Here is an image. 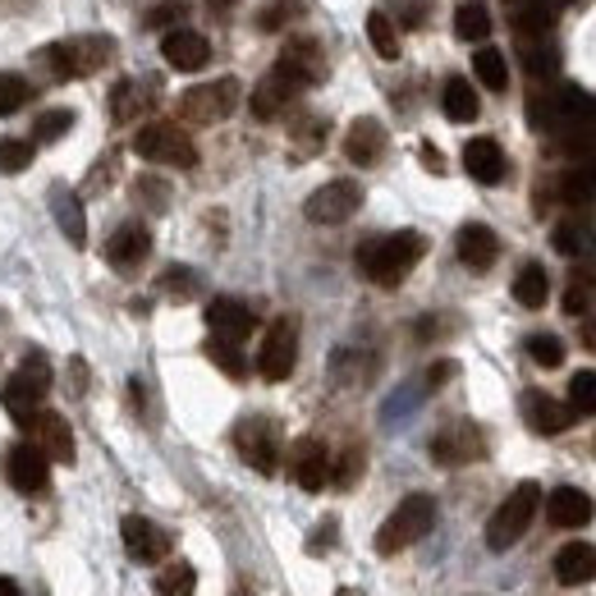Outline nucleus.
Segmentation results:
<instances>
[{
	"mask_svg": "<svg viewBox=\"0 0 596 596\" xmlns=\"http://www.w3.org/2000/svg\"><path fill=\"white\" fill-rule=\"evenodd\" d=\"M555 578L564 587H583L596 578V547L592 541H569V547L555 551Z\"/></svg>",
	"mask_w": 596,
	"mask_h": 596,
	"instance_id": "5701e85b",
	"label": "nucleus"
},
{
	"mask_svg": "<svg viewBox=\"0 0 596 596\" xmlns=\"http://www.w3.org/2000/svg\"><path fill=\"white\" fill-rule=\"evenodd\" d=\"M147 252H151V235H147V225H138V221L120 225L115 235L106 239V262L115 271H138L147 262Z\"/></svg>",
	"mask_w": 596,
	"mask_h": 596,
	"instance_id": "4468645a",
	"label": "nucleus"
},
{
	"mask_svg": "<svg viewBox=\"0 0 596 596\" xmlns=\"http://www.w3.org/2000/svg\"><path fill=\"white\" fill-rule=\"evenodd\" d=\"M46 391H50V368L42 358H29L23 368L5 381V391H0V400H5V408L14 413L19 423H29L33 413H37V404L46 400Z\"/></svg>",
	"mask_w": 596,
	"mask_h": 596,
	"instance_id": "39448f33",
	"label": "nucleus"
},
{
	"mask_svg": "<svg viewBox=\"0 0 596 596\" xmlns=\"http://www.w3.org/2000/svg\"><path fill=\"white\" fill-rule=\"evenodd\" d=\"M161 290H166L170 299H193L198 280H193V271H184V267H170V271L161 275Z\"/></svg>",
	"mask_w": 596,
	"mask_h": 596,
	"instance_id": "c03bdc74",
	"label": "nucleus"
},
{
	"mask_svg": "<svg viewBox=\"0 0 596 596\" xmlns=\"http://www.w3.org/2000/svg\"><path fill=\"white\" fill-rule=\"evenodd\" d=\"M69 50H74V65H79V74H88V69H101L111 60V37H83V42H69Z\"/></svg>",
	"mask_w": 596,
	"mask_h": 596,
	"instance_id": "473e14b6",
	"label": "nucleus"
},
{
	"mask_svg": "<svg viewBox=\"0 0 596 596\" xmlns=\"http://www.w3.org/2000/svg\"><path fill=\"white\" fill-rule=\"evenodd\" d=\"M473 69H477L482 88H491V92H505V88H509V65H505V56H501L496 46H477Z\"/></svg>",
	"mask_w": 596,
	"mask_h": 596,
	"instance_id": "c85d7f7f",
	"label": "nucleus"
},
{
	"mask_svg": "<svg viewBox=\"0 0 596 596\" xmlns=\"http://www.w3.org/2000/svg\"><path fill=\"white\" fill-rule=\"evenodd\" d=\"M161 56H166L170 69L193 74V69H202L206 60H212V46H206V37L193 33V29H175V33H166V42H161Z\"/></svg>",
	"mask_w": 596,
	"mask_h": 596,
	"instance_id": "dca6fc26",
	"label": "nucleus"
},
{
	"mask_svg": "<svg viewBox=\"0 0 596 596\" xmlns=\"http://www.w3.org/2000/svg\"><path fill=\"white\" fill-rule=\"evenodd\" d=\"M134 151L151 166H175V170L198 166V147L189 143L184 128H175V124H143L134 138Z\"/></svg>",
	"mask_w": 596,
	"mask_h": 596,
	"instance_id": "20e7f679",
	"label": "nucleus"
},
{
	"mask_svg": "<svg viewBox=\"0 0 596 596\" xmlns=\"http://www.w3.org/2000/svg\"><path fill=\"white\" fill-rule=\"evenodd\" d=\"M330 541H335V518H326V524L317 528V537H307V551H313V555H326Z\"/></svg>",
	"mask_w": 596,
	"mask_h": 596,
	"instance_id": "09e8293b",
	"label": "nucleus"
},
{
	"mask_svg": "<svg viewBox=\"0 0 596 596\" xmlns=\"http://www.w3.org/2000/svg\"><path fill=\"white\" fill-rule=\"evenodd\" d=\"M551 23H555V14L547 5H524V10H518V33H524V37H547Z\"/></svg>",
	"mask_w": 596,
	"mask_h": 596,
	"instance_id": "ea45409f",
	"label": "nucleus"
},
{
	"mask_svg": "<svg viewBox=\"0 0 596 596\" xmlns=\"http://www.w3.org/2000/svg\"><path fill=\"white\" fill-rule=\"evenodd\" d=\"M0 596H23V592H19V583H10V578H0Z\"/></svg>",
	"mask_w": 596,
	"mask_h": 596,
	"instance_id": "5fc2aeb1",
	"label": "nucleus"
},
{
	"mask_svg": "<svg viewBox=\"0 0 596 596\" xmlns=\"http://www.w3.org/2000/svg\"><path fill=\"white\" fill-rule=\"evenodd\" d=\"M482 454H486V440H482V431H477L473 423H454V427H446V431L431 440V459L446 463V469L473 463V459H482Z\"/></svg>",
	"mask_w": 596,
	"mask_h": 596,
	"instance_id": "9b49d317",
	"label": "nucleus"
},
{
	"mask_svg": "<svg viewBox=\"0 0 596 596\" xmlns=\"http://www.w3.org/2000/svg\"><path fill=\"white\" fill-rule=\"evenodd\" d=\"M175 14H184V0H166V5H157L147 14V23H151V29H161V23H170Z\"/></svg>",
	"mask_w": 596,
	"mask_h": 596,
	"instance_id": "8fccbe9b",
	"label": "nucleus"
},
{
	"mask_svg": "<svg viewBox=\"0 0 596 596\" xmlns=\"http://www.w3.org/2000/svg\"><path fill=\"white\" fill-rule=\"evenodd\" d=\"M239 596H248V592H239Z\"/></svg>",
	"mask_w": 596,
	"mask_h": 596,
	"instance_id": "13d9d810",
	"label": "nucleus"
},
{
	"mask_svg": "<svg viewBox=\"0 0 596 596\" xmlns=\"http://www.w3.org/2000/svg\"><path fill=\"white\" fill-rule=\"evenodd\" d=\"M193 592H198V574H193V564H184V560L166 564L157 574V596H193Z\"/></svg>",
	"mask_w": 596,
	"mask_h": 596,
	"instance_id": "7c9ffc66",
	"label": "nucleus"
},
{
	"mask_svg": "<svg viewBox=\"0 0 596 596\" xmlns=\"http://www.w3.org/2000/svg\"><path fill=\"white\" fill-rule=\"evenodd\" d=\"M50 212H56L60 229H65V239L74 248H83L88 244V225H83V202L74 198L69 189H50Z\"/></svg>",
	"mask_w": 596,
	"mask_h": 596,
	"instance_id": "a878e982",
	"label": "nucleus"
},
{
	"mask_svg": "<svg viewBox=\"0 0 596 596\" xmlns=\"http://www.w3.org/2000/svg\"><path fill=\"white\" fill-rule=\"evenodd\" d=\"M120 537H124L128 560H138V564H157V560L170 551V537H166L157 524H151V518H143V514H124Z\"/></svg>",
	"mask_w": 596,
	"mask_h": 596,
	"instance_id": "f8f14e48",
	"label": "nucleus"
},
{
	"mask_svg": "<svg viewBox=\"0 0 596 596\" xmlns=\"http://www.w3.org/2000/svg\"><path fill=\"white\" fill-rule=\"evenodd\" d=\"M33 101V88L29 79H19V74H0V115H14Z\"/></svg>",
	"mask_w": 596,
	"mask_h": 596,
	"instance_id": "72a5a7b5",
	"label": "nucleus"
},
{
	"mask_svg": "<svg viewBox=\"0 0 596 596\" xmlns=\"http://www.w3.org/2000/svg\"><path fill=\"white\" fill-rule=\"evenodd\" d=\"M463 170H469L477 184H501L509 161H505V151L496 138H473L469 147H463Z\"/></svg>",
	"mask_w": 596,
	"mask_h": 596,
	"instance_id": "412c9836",
	"label": "nucleus"
},
{
	"mask_svg": "<svg viewBox=\"0 0 596 596\" xmlns=\"http://www.w3.org/2000/svg\"><path fill=\"white\" fill-rule=\"evenodd\" d=\"M275 65H284V69H290L294 74V79H303V88L307 83H317L322 79V74H326V60H322V46L313 42V37H294L290 46H284L280 50V60Z\"/></svg>",
	"mask_w": 596,
	"mask_h": 596,
	"instance_id": "b1692460",
	"label": "nucleus"
},
{
	"mask_svg": "<svg viewBox=\"0 0 596 596\" xmlns=\"http://www.w3.org/2000/svg\"><path fill=\"white\" fill-rule=\"evenodd\" d=\"M322 138H326V124L322 120H303L299 124V151H317Z\"/></svg>",
	"mask_w": 596,
	"mask_h": 596,
	"instance_id": "49530a36",
	"label": "nucleus"
},
{
	"mask_svg": "<svg viewBox=\"0 0 596 596\" xmlns=\"http://www.w3.org/2000/svg\"><path fill=\"white\" fill-rule=\"evenodd\" d=\"M418 157H423V166H427L431 175H440V170H446V161H440V151H436L431 143H423V147H418Z\"/></svg>",
	"mask_w": 596,
	"mask_h": 596,
	"instance_id": "864d4df0",
	"label": "nucleus"
},
{
	"mask_svg": "<svg viewBox=\"0 0 596 596\" xmlns=\"http://www.w3.org/2000/svg\"><path fill=\"white\" fill-rule=\"evenodd\" d=\"M23 427H33L37 431V440H42V454L46 459H56V463H74V431H69V423L60 418V413H33Z\"/></svg>",
	"mask_w": 596,
	"mask_h": 596,
	"instance_id": "a211bd4d",
	"label": "nucleus"
},
{
	"mask_svg": "<svg viewBox=\"0 0 596 596\" xmlns=\"http://www.w3.org/2000/svg\"><path fill=\"white\" fill-rule=\"evenodd\" d=\"M138 106H143V92H138V83H115V92H111V115H115V124H124V120H134L138 115Z\"/></svg>",
	"mask_w": 596,
	"mask_h": 596,
	"instance_id": "4c0bfd02",
	"label": "nucleus"
},
{
	"mask_svg": "<svg viewBox=\"0 0 596 596\" xmlns=\"http://www.w3.org/2000/svg\"><path fill=\"white\" fill-rule=\"evenodd\" d=\"M299 92H303V79H294L284 65H275L267 79L252 88V115L257 120H275V115H284V111L294 106Z\"/></svg>",
	"mask_w": 596,
	"mask_h": 596,
	"instance_id": "9d476101",
	"label": "nucleus"
},
{
	"mask_svg": "<svg viewBox=\"0 0 596 596\" xmlns=\"http://www.w3.org/2000/svg\"><path fill=\"white\" fill-rule=\"evenodd\" d=\"M206 5H216V10H229V5H235V0H206Z\"/></svg>",
	"mask_w": 596,
	"mask_h": 596,
	"instance_id": "6e6d98bb",
	"label": "nucleus"
},
{
	"mask_svg": "<svg viewBox=\"0 0 596 596\" xmlns=\"http://www.w3.org/2000/svg\"><path fill=\"white\" fill-rule=\"evenodd\" d=\"M235 106H239V83L235 79H216V83L189 88L184 101H179V111H184V120H193V124H216Z\"/></svg>",
	"mask_w": 596,
	"mask_h": 596,
	"instance_id": "6e6552de",
	"label": "nucleus"
},
{
	"mask_svg": "<svg viewBox=\"0 0 596 596\" xmlns=\"http://www.w3.org/2000/svg\"><path fill=\"white\" fill-rule=\"evenodd\" d=\"M294 362H299V326H294V317H280V322L267 330V340H262V353H257V372H262L267 381H290Z\"/></svg>",
	"mask_w": 596,
	"mask_h": 596,
	"instance_id": "0eeeda50",
	"label": "nucleus"
},
{
	"mask_svg": "<svg viewBox=\"0 0 596 596\" xmlns=\"http://www.w3.org/2000/svg\"><path fill=\"white\" fill-rule=\"evenodd\" d=\"M440 106H446V115L454 124H473L482 115V101H477V92H473L469 79H450L446 92H440Z\"/></svg>",
	"mask_w": 596,
	"mask_h": 596,
	"instance_id": "bb28decb",
	"label": "nucleus"
},
{
	"mask_svg": "<svg viewBox=\"0 0 596 596\" xmlns=\"http://www.w3.org/2000/svg\"><path fill=\"white\" fill-rule=\"evenodd\" d=\"M29 166H33V143L29 138H0V170L23 175Z\"/></svg>",
	"mask_w": 596,
	"mask_h": 596,
	"instance_id": "c9c22d12",
	"label": "nucleus"
},
{
	"mask_svg": "<svg viewBox=\"0 0 596 596\" xmlns=\"http://www.w3.org/2000/svg\"><path fill=\"white\" fill-rule=\"evenodd\" d=\"M294 482L303 491H322L330 482V454H326L322 440L307 436V440H299V446H294Z\"/></svg>",
	"mask_w": 596,
	"mask_h": 596,
	"instance_id": "4be33fe9",
	"label": "nucleus"
},
{
	"mask_svg": "<svg viewBox=\"0 0 596 596\" xmlns=\"http://www.w3.org/2000/svg\"><path fill=\"white\" fill-rule=\"evenodd\" d=\"M537 505H541V486H537V482H518L509 496L501 501V509L491 514V524H486V547H491V551H509L514 541L532 528Z\"/></svg>",
	"mask_w": 596,
	"mask_h": 596,
	"instance_id": "7ed1b4c3",
	"label": "nucleus"
},
{
	"mask_svg": "<svg viewBox=\"0 0 596 596\" xmlns=\"http://www.w3.org/2000/svg\"><path fill=\"white\" fill-rule=\"evenodd\" d=\"M454 33H459L463 42H486V33H491V14H486L482 0H463V5L454 10Z\"/></svg>",
	"mask_w": 596,
	"mask_h": 596,
	"instance_id": "c756f323",
	"label": "nucleus"
},
{
	"mask_svg": "<svg viewBox=\"0 0 596 596\" xmlns=\"http://www.w3.org/2000/svg\"><path fill=\"white\" fill-rule=\"evenodd\" d=\"M524 413H528V423H532V431H541V436H560L569 423H574V408L569 404H560V400H551V395H524Z\"/></svg>",
	"mask_w": 596,
	"mask_h": 596,
	"instance_id": "393cba45",
	"label": "nucleus"
},
{
	"mask_svg": "<svg viewBox=\"0 0 596 596\" xmlns=\"http://www.w3.org/2000/svg\"><path fill=\"white\" fill-rule=\"evenodd\" d=\"M583 307H587V290H583V280H574V290L564 294V313H574V317H578Z\"/></svg>",
	"mask_w": 596,
	"mask_h": 596,
	"instance_id": "3c124183",
	"label": "nucleus"
},
{
	"mask_svg": "<svg viewBox=\"0 0 596 596\" xmlns=\"http://www.w3.org/2000/svg\"><path fill=\"white\" fill-rule=\"evenodd\" d=\"M592 496L578 486H555L551 496H547V518L555 528H587L592 524Z\"/></svg>",
	"mask_w": 596,
	"mask_h": 596,
	"instance_id": "f3484780",
	"label": "nucleus"
},
{
	"mask_svg": "<svg viewBox=\"0 0 596 596\" xmlns=\"http://www.w3.org/2000/svg\"><path fill=\"white\" fill-rule=\"evenodd\" d=\"M528 358L537 362V368H560L564 362V340L560 335H528Z\"/></svg>",
	"mask_w": 596,
	"mask_h": 596,
	"instance_id": "f704fd0d",
	"label": "nucleus"
},
{
	"mask_svg": "<svg viewBox=\"0 0 596 596\" xmlns=\"http://www.w3.org/2000/svg\"><path fill=\"white\" fill-rule=\"evenodd\" d=\"M362 206V189L358 179H330V184H322L313 198H307V221L313 225H345L353 212Z\"/></svg>",
	"mask_w": 596,
	"mask_h": 596,
	"instance_id": "423d86ee",
	"label": "nucleus"
},
{
	"mask_svg": "<svg viewBox=\"0 0 596 596\" xmlns=\"http://www.w3.org/2000/svg\"><path fill=\"white\" fill-rule=\"evenodd\" d=\"M206 326H212V340L244 345L257 322L248 313V303H239V299H212V307H206Z\"/></svg>",
	"mask_w": 596,
	"mask_h": 596,
	"instance_id": "ddd939ff",
	"label": "nucleus"
},
{
	"mask_svg": "<svg viewBox=\"0 0 596 596\" xmlns=\"http://www.w3.org/2000/svg\"><path fill=\"white\" fill-rule=\"evenodd\" d=\"M42 65L56 74V79H74L79 74V65H74V50H69V42H60V46H46L42 50Z\"/></svg>",
	"mask_w": 596,
	"mask_h": 596,
	"instance_id": "79ce46f5",
	"label": "nucleus"
},
{
	"mask_svg": "<svg viewBox=\"0 0 596 596\" xmlns=\"http://www.w3.org/2000/svg\"><path fill=\"white\" fill-rule=\"evenodd\" d=\"M69 124H74V111H46L37 120V143H56L69 134Z\"/></svg>",
	"mask_w": 596,
	"mask_h": 596,
	"instance_id": "37998d69",
	"label": "nucleus"
},
{
	"mask_svg": "<svg viewBox=\"0 0 596 596\" xmlns=\"http://www.w3.org/2000/svg\"><path fill=\"white\" fill-rule=\"evenodd\" d=\"M423 252H427V239L418 229H400V235H381L372 244H362L358 267L372 284H381V290H395V284H404V275L423 262Z\"/></svg>",
	"mask_w": 596,
	"mask_h": 596,
	"instance_id": "f257e3e1",
	"label": "nucleus"
},
{
	"mask_svg": "<svg viewBox=\"0 0 596 596\" xmlns=\"http://www.w3.org/2000/svg\"><path fill=\"white\" fill-rule=\"evenodd\" d=\"M5 473H10L14 491H42L46 477H50V459L37 446H14L10 459H5Z\"/></svg>",
	"mask_w": 596,
	"mask_h": 596,
	"instance_id": "6ab92c4d",
	"label": "nucleus"
},
{
	"mask_svg": "<svg viewBox=\"0 0 596 596\" xmlns=\"http://www.w3.org/2000/svg\"><path fill=\"white\" fill-rule=\"evenodd\" d=\"M564 202H587L596 198V170H569L564 175V184H560Z\"/></svg>",
	"mask_w": 596,
	"mask_h": 596,
	"instance_id": "a19ab883",
	"label": "nucleus"
},
{
	"mask_svg": "<svg viewBox=\"0 0 596 596\" xmlns=\"http://www.w3.org/2000/svg\"><path fill=\"white\" fill-rule=\"evenodd\" d=\"M514 299L524 303V307H547V299H551V275H547V267L528 262L524 271H518V275H514Z\"/></svg>",
	"mask_w": 596,
	"mask_h": 596,
	"instance_id": "cd10ccee",
	"label": "nucleus"
},
{
	"mask_svg": "<svg viewBox=\"0 0 596 596\" xmlns=\"http://www.w3.org/2000/svg\"><path fill=\"white\" fill-rule=\"evenodd\" d=\"M431 524H436V501L431 496H404L400 501V509L385 518L381 524V532H376V555H400V551H408L413 541H423L427 532H431Z\"/></svg>",
	"mask_w": 596,
	"mask_h": 596,
	"instance_id": "f03ea898",
	"label": "nucleus"
},
{
	"mask_svg": "<svg viewBox=\"0 0 596 596\" xmlns=\"http://www.w3.org/2000/svg\"><path fill=\"white\" fill-rule=\"evenodd\" d=\"M381 151H385V128H381V120H372V115L353 120L349 134H345V157H349L353 166H376Z\"/></svg>",
	"mask_w": 596,
	"mask_h": 596,
	"instance_id": "aec40b11",
	"label": "nucleus"
},
{
	"mask_svg": "<svg viewBox=\"0 0 596 596\" xmlns=\"http://www.w3.org/2000/svg\"><path fill=\"white\" fill-rule=\"evenodd\" d=\"M569 408L574 413H596V372H574V381H569Z\"/></svg>",
	"mask_w": 596,
	"mask_h": 596,
	"instance_id": "e433bc0d",
	"label": "nucleus"
},
{
	"mask_svg": "<svg viewBox=\"0 0 596 596\" xmlns=\"http://www.w3.org/2000/svg\"><path fill=\"white\" fill-rule=\"evenodd\" d=\"M235 450L244 454V463H252L257 473H275L280 463V436L271 418H244L235 427Z\"/></svg>",
	"mask_w": 596,
	"mask_h": 596,
	"instance_id": "1a4fd4ad",
	"label": "nucleus"
},
{
	"mask_svg": "<svg viewBox=\"0 0 596 596\" xmlns=\"http://www.w3.org/2000/svg\"><path fill=\"white\" fill-rule=\"evenodd\" d=\"M368 37H372V46H376L381 60H400V33H395V23L385 19V10H372V14H368Z\"/></svg>",
	"mask_w": 596,
	"mask_h": 596,
	"instance_id": "2f4dec72",
	"label": "nucleus"
},
{
	"mask_svg": "<svg viewBox=\"0 0 596 596\" xmlns=\"http://www.w3.org/2000/svg\"><path fill=\"white\" fill-rule=\"evenodd\" d=\"M454 252H459V262L469 267V271H486V267H496L501 239H496V229H491V225H477V221H473V225L459 229Z\"/></svg>",
	"mask_w": 596,
	"mask_h": 596,
	"instance_id": "2eb2a0df",
	"label": "nucleus"
},
{
	"mask_svg": "<svg viewBox=\"0 0 596 596\" xmlns=\"http://www.w3.org/2000/svg\"><path fill=\"white\" fill-rule=\"evenodd\" d=\"M206 353H212V362H216V368L225 372V376H244L248 372V362H244V353H239V345H225V340H212V345H206Z\"/></svg>",
	"mask_w": 596,
	"mask_h": 596,
	"instance_id": "58836bf2",
	"label": "nucleus"
},
{
	"mask_svg": "<svg viewBox=\"0 0 596 596\" xmlns=\"http://www.w3.org/2000/svg\"><path fill=\"white\" fill-rule=\"evenodd\" d=\"M284 14H299L294 0H275V5H267V10H262V29H267V33H275L280 23H284Z\"/></svg>",
	"mask_w": 596,
	"mask_h": 596,
	"instance_id": "de8ad7c7",
	"label": "nucleus"
},
{
	"mask_svg": "<svg viewBox=\"0 0 596 596\" xmlns=\"http://www.w3.org/2000/svg\"><path fill=\"white\" fill-rule=\"evenodd\" d=\"M335 596H362V592H353V587H345V592H335Z\"/></svg>",
	"mask_w": 596,
	"mask_h": 596,
	"instance_id": "4d7b16f0",
	"label": "nucleus"
},
{
	"mask_svg": "<svg viewBox=\"0 0 596 596\" xmlns=\"http://www.w3.org/2000/svg\"><path fill=\"white\" fill-rule=\"evenodd\" d=\"M555 252H564V257H578V252H583V235H578V225H569V221H560V225H555Z\"/></svg>",
	"mask_w": 596,
	"mask_h": 596,
	"instance_id": "a18cd8bd",
	"label": "nucleus"
},
{
	"mask_svg": "<svg viewBox=\"0 0 596 596\" xmlns=\"http://www.w3.org/2000/svg\"><path fill=\"white\" fill-rule=\"evenodd\" d=\"M358 463H362V454H358V450H353V454H345V463H340V469H335V482L349 486V482L358 477Z\"/></svg>",
	"mask_w": 596,
	"mask_h": 596,
	"instance_id": "603ef678",
	"label": "nucleus"
}]
</instances>
